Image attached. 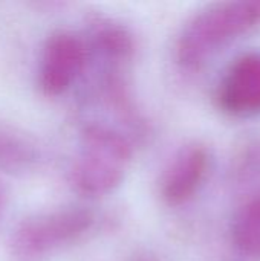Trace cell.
I'll list each match as a JSON object with an SVG mask.
<instances>
[{"mask_svg":"<svg viewBox=\"0 0 260 261\" xmlns=\"http://www.w3.org/2000/svg\"><path fill=\"white\" fill-rule=\"evenodd\" d=\"M133 161V142L124 132L100 121L80 128L78 148L67 170L72 190L95 200L113 194L126 180Z\"/></svg>","mask_w":260,"mask_h":261,"instance_id":"1","label":"cell"},{"mask_svg":"<svg viewBox=\"0 0 260 261\" xmlns=\"http://www.w3.org/2000/svg\"><path fill=\"white\" fill-rule=\"evenodd\" d=\"M259 26L260 0L210 3L182 24L175 58L184 69H199L222 47Z\"/></svg>","mask_w":260,"mask_h":261,"instance_id":"2","label":"cell"},{"mask_svg":"<svg viewBox=\"0 0 260 261\" xmlns=\"http://www.w3.org/2000/svg\"><path fill=\"white\" fill-rule=\"evenodd\" d=\"M97 225V214L87 206L66 205L21 219L8 242L15 261H44L80 242Z\"/></svg>","mask_w":260,"mask_h":261,"instance_id":"3","label":"cell"},{"mask_svg":"<svg viewBox=\"0 0 260 261\" xmlns=\"http://www.w3.org/2000/svg\"><path fill=\"white\" fill-rule=\"evenodd\" d=\"M89 49L83 38L72 31L52 32L38 58L37 86L48 98L66 93L87 67Z\"/></svg>","mask_w":260,"mask_h":261,"instance_id":"4","label":"cell"},{"mask_svg":"<svg viewBox=\"0 0 260 261\" xmlns=\"http://www.w3.org/2000/svg\"><path fill=\"white\" fill-rule=\"evenodd\" d=\"M211 164L210 150L201 142L181 147L169 162L159 184V194L169 206L190 202L201 190Z\"/></svg>","mask_w":260,"mask_h":261,"instance_id":"5","label":"cell"},{"mask_svg":"<svg viewBox=\"0 0 260 261\" xmlns=\"http://www.w3.org/2000/svg\"><path fill=\"white\" fill-rule=\"evenodd\" d=\"M219 107L233 116L260 115V50L238 57L218 86Z\"/></svg>","mask_w":260,"mask_h":261,"instance_id":"6","label":"cell"},{"mask_svg":"<svg viewBox=\"0 0 260 261\" xmlns=\"http://www.w3.org/2000/svg\"><path fill=\"white\" fill-rule=\"evenodd\" d=\"M89 55L95 54L109 66L106 70H121L136 50L135 35L120 20L101 12L90 14L86 20V34L83 35Z\"/></svg>","mask_w":260,"mask_h":261,"instance_id":"7","label":"cell"},{"mask_svg":"<svg viewBox=\"0 0 260 261\" xmlns=\"http://www.w3.org/2000/svg\"><path fill=\"white\" fill-rule=\"evenodd\" d=\"M43 153L32 135L15 124L0 119V173L8 176H26L34 173Z\"/></svg>","mask_w":260,"mask_h":261,"instance_id":"8","label":"cell"},{"mask_svg":"<svg viewBox=\"0 0 260 261\" xmlns=\"http://www.w3.org/2000/svg\"><path fill=\"white\" fill-rule=\"evenodd\" d=\"M231 240L241 254L260 260V193L236 213L231 223Z\"/></svg>","mask_w":260,"mask_h":261,"instance_id":"9","label":"cell"},{"mask_svg":"<svg viewBox=\"0 0 260 261\" xmlns=\"http://www.w3.org/2000/svg\"><path fill=\"white\" fill-rule=\"evenodd\" d=\"M8 203H9V190L5 185V182L0 180V219L5 216L6 210H8Z\"/></svg>","mask_w":260,"mask_h":261,"instance_id":"10","label":"cell"},{"mask_svg":"<svg viewBox=\"0 0 260 261\" xmlns=\"http://www.w3.org/2000/svg\"><path fill=\"white\" fill-rule=\"evenodd\" d=\"M130 261H159L153 254H150V252H147V251H141V252H136L133 257H132V260Z\"/></svg>","mask_w":260,"mask_h":261,"instance_id":"11","label":"cell"}]
</instances>
